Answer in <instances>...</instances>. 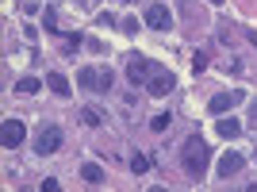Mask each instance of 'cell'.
Wrapping results in <instances>:
<instances>
[{"mask_svg":"<svg viewBox=\"0 0 257 192\" xmlns=\"http://www.w3.org/2000/svg\"><path fill=\"white\" fill-rule=\"evenodd\" d=\"M249 119H253V123H257V104H253V108H249Z\"/></svg>","mask_w":257,"mask_h":192,"instance_id":"44dd1931","label":"cell"},{"mask_svg":"<svg viewBox=\"0 0 257 192\" xmlns=\"http://www.w3.org/2000/svg\"><path fill=\"white\" fill-rule=\"evenodd\" d=\"M154 69H158V65H154L150 58H142V54H131L127 58V77H131L135 88H146V81L154 77Z\"/></svg>","mask_w":257,"mask_h":192,"instance_id":"7a4b0ae2","label":"cell"},{"mask_svg":"<svg viewBox=\"0 0 257 192\" xmlns=\"http://www.w3.org/2000/svg\"><path fill=\"white\" fill-rule=\"evenodd\" d=\"M146 88H150V96H169V92H173V73L154 69V77L146 81Z\"/></svg>","mask_w":257,"mask_h":192,"instance_id":"52a82bcc","label":"cell"},{"mask_svg":"<svg viewBox=\"0 0 257 192\" xmlns=\"http://www.w3.org/2000/svg\"><path fill=\"white\" fill-rule=\"evenodd\" d=\"M207 158H211L207 142L200 139V135H188V139H184V150H181V165H184V173H188V177H204Z\"/></svg>","mask_w":257,"mask_h":192,"instance_id":"6da1fadb","label":"cell"},{"mask_svg":"<svg viewBox=\"0 0 257 192\" xmlns=\"http://www.w3.org/2000/svg\"><path fill=\"white\" fill-rule=\"evenodd\" d=\"M81 177H85V184H104V169H100L96 161H88L85 169H81Z\"/></svg>","mask_w":257,"mask_h":192,"instance_id":"7c38bea8","label":"cell"},{"mask_svg":"<svg viewBox=\"0 0 257 192\" xmlns=\"http://www.w3.org/2000/svg\"><path fill=\"white\" fill-rule=\"evenodd\" d=\"M238 100H242V92H238V88H230V92H219V96H211V104H207V108H211L215 116H223V112H230V108H234Z\"/></svg>","mask_w":257,"mask_h":192,"instance_id":"ba28073f","label":"cell"},{"mask_svg":"<svg viewBox=\"0 0 257 192\" xmlns=\"http://www.w3.org/2000/svg\"><path fill=\"white\" fill-rule=\"evenodd\" d=\"M81 119H85L88 127H100V123H104V116H100L96 108H85V112H81Z\"/></svg>","mask_w":257,"mask_h":192,"instance_id":"5bb4252c","label":"cell"},{"mask_svg":"<svg viewBox=\"0 0 257 192\" xmlns=\"http://www.w3.org/2000/svg\"><path fill=\"white\" fill-rule=\"evenodd\" d=\"M43 27H46V31H58V16H54V8L43 12Z\"/></svg>","mask_w":257,"mask_h":192,"instance_id":"e0dca14e","label":"cell"},{"mask_svg":"<svg viewBox=\"0 0 257 192\" xmlns=\"http://www.w3.org/2000/svg\"><path fill=\"white\" fill-rule=\"evenodd\" d=\"M77 85L92 88V92H107V88H111V69H92V65H85V69H77Z\"/></svg>","mask_w":257,"mask_h":192,"instance_id":"3957f363","label":"cell"},{"mask_svg":"<svg viewBox=\"0 0 257 192\" xmlns=\"http://www.w3.org/2000/svg\"><path fill=\"white\" fill-rule=\"evenodd\" d=\"M46 85H50V92H58V96H69V81H65L62 73H46Z\"/></svg>","mask_w":257,"mask_h":192,"instance_id":"4fadbf2b","label":"cell"},{"mask_svg":"<svg viewBox=\"0 0 257 192\" xmlns=\"http://www.w3.org/2000/svg\"><path fill=\"white\" fill-rule=\"evenodd\" d=\"M215 127H219L223 139H238V135H242V123H238V119H219Z\"/></svg>","mask_w":257,"mask_h":192,"instance_id":"30bf717a","label":"cell"},{"mask_svg":"<svg viewBox=\"0 0 257 192\" xmlns=\"http://www.w3.org/2000/svg\"><path fill=\"white\" fill-rule=\"evenodd\" d=\"M39 88H43L39 77H20V81H16V92L20 96H31V92H39Z\"/></svg>","mask_w":257,"mask_h":192,"instance_id":"8fae6325","label":"cell"},{"mask_svg":"<svg viewBox=\"0 0 257 192\" xmlns=\"http://www.w3.org/2000/svg\"><path fill=\"white\" fill-rule=\"evenodd\" d=\"M39 188H43V192H58V177H46V181L39 184Z\"/></svg>","mask_w":257,"mask_h":192,"instance_id":"d6986e66","label":"cell"},{"mask_svg":"<svg viewBox=\"0 0 257 192\" xmlns=\"http://www.w3.org/2000/svg\"><path fill=\"white\" fill-rule=\"evenodd\" d=\"M169 23H173V16H169V8H165V4H150V8H146V27L165 31Z\"/></svg>","mask_w":257,"mask_h":192,"instance_id":"8992f818","label":"cell"},{"mask_svg":"<svg viewBox=\"0 0 257 192\" xmlns=\"http://www.w3.org/2000/svg\"><path fill=\"white\" fill-rule=\"evenodd\" d=\"M211 4H223V0H211Z\"/></svg>","mask_w":257,"mask_h":192,"instance_id":"7402d4cb","label":"cell"},{"mask_svg":"<svg viewBox=\"0 0 257 192\" xmlns=\"http://www.w3.org/2000/svg\"><path fill=\"white\" fill-rule=\"evenodd\" d=\"M62 139H65L62 127H43V131H39V139H35V150H39L43 158H46V154H58V150H62Z\"/></svg>","mask_w":257,"mask_h":192,"instance_id":"277c9868","label":"cell"},{"mask_svg":"<svg viewBox=\"0 0 257 192\" xmlns=\"http://www.w3.org/2000/svg\"><path fill=\"white\" fill-rule=\"evenodd\" d=\"M131 169H135V173H146V169H150V158H146V154H135V158H131Z\"/></svg>","mask_w":257,"mask_h":192,"instance_id":"9a60e30c","label":"cell"},{"mask_svg":"<svg viewBox=\"0 0 257 192\" xmlns=\"http://www.w3.org/2000/svg\"><path fill=\"white\" fill-rule=\"evenodd\" d=\"M246 161H242V154H234V150H226L223 161H219V177H234L238 169H242Z\"/></svg>","mask_w":257,"mask_h":192,"instance_id":"9c48e42d","label":"cell"},{"mask_svg":"<svg viewBox=\"0 0 257 192\" xmlns=\"http://www.w3.org/2000/svg\"><path fill=\"white\" fill-rule=\"evenodd\" d=\"M192 69H196V73H204V69H207V54H204V50L192 54Z\"/></svg>","mask_w":257,"mask_h":192,"instance_id":"2e32d148","label":"cell"},{"mask_svg":"<svg viewBox=\"0 0 257 192\" xmlns=\"http://www.w3.org/2000/svg\"><path fill=\"white\" fill-rule=\"evenodd\" d=\"M169 119H173V116H165V112H161V116L150 119V127H154V131H165V127H169Z\"/></svg>","mask_w":257,"mask_h":192,"instance_id":"ac0fdd59","label":"cell"},{"mask_svg":"<svg viewBox=\"0 0 257 192\" xmlns=\"http://www.w3.org/2000/svg\"><path fill=\"white\" fill-rule=\"evenodd\" d=\"M246 39H249V43L257 46V31H253V27H246Z\"/></svg>","mask_w":257,"mask_h":192,"instance_id":"ffe728a7","label":"cell"},{"mask_svg":"<svg viewBox=\"0 0 257 192\" xmlns=\"http://www.w3.org/2000/svg\"><path fill=\"white\" fill-rule=\"evenodd\" d=\"M23 139H27V127H23L20 119H4V123H0V142H4V150H16Z\"/></svg>","mask_w":257,"mask_h":192,"instance_id":"5b68a950","label":"cell"}]
</instances>
